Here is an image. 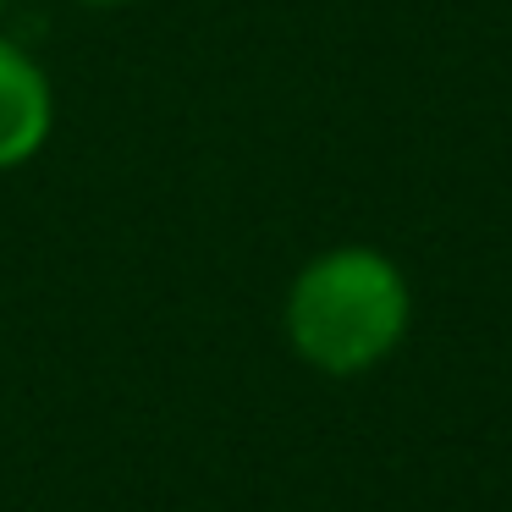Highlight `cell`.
I'll return each mask as SVG.
<instances>
[{"mask_svg": "<svg viewBox=\"0 0 512 512\" xmlns=\"http://www.w3.org/2000/svg\"><path fill=\"white\" fill-rule=\"evenodd\" d=\"M413 320V287L391 254L342 243L314 254L292 276L281 325L287 347L320 375H369L402 347Z\"/></svg>", "mask_w": 512, "mask_h": 512, "instance_id": "cell-1", "label": "cell"}, {"mask_svg": "<svg viewBox=\"0 0 512 512\" xmlns=\"http://www.w3.org/2000/svg\"><path fill=\"white\" fill-rule=\"evenodd\" d=\"M56 94L50 78L17 39L0 34V171H17L50 144Z\"/></svg>", "mask_w": 512, "mask_h": 512, "instance_id": "cell-2", "label": "cell"}, {"mask_svg": "<svg viewBox=\"0 0 512 512\" xmlns=\"http://www.w3.org/2000/svg\"><path fill=\"white\" fill-rule=\"evenodd\" d=\"M83 6H127V0H83Z\"/></svg>", "mask_w": 512, "mask_h": 512, "instance_id": "cell-3", "label": "cell"}, {"mask_svg": "<svg viewBox=\"0 0 512 512\" xmlns=\"http://www.w3.org/2000/svg\"><path fill=\"white\" fill-rule=\"evenodd\" d=\"M6 6H12V0H0V17H6Z\"/></svg>", "mask_w": 512, "mask_h": 512, "instance_id": "cell-4", "label": "cell"}]
</instances>
